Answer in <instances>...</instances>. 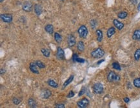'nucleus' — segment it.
Returning <instances> with one entry per match:
<instances>
[{
    "label": "nucleus",
    "mask_w": 140,
    "mask_h": 108,
    "mask_svg": "<svg viewBox=\"0 0 140 108\" xmlns=\"http://www.w3.org/2000/svg\"><path fill=\"white\" fill-rule=\"evenodd\" d=\"M89 104V100L87 98H84V99H82L81 100H80L77 103L78 108H87Z\"/></svg>",
    "instance_id": "nucleus-7"
},
{
    "label": "nucleus",
    "mask_w": 140,
    "mask_h": 108,
    "mask_svg": "<svg viewBox=\"0 0 140 108\" xmlns=\"http://www.w3.org/2000/svg\"><path fill=\"white\" fill-rule=\"evenodd\" d=\"M132 38L136 41H140V29L135 30L133 34Z\"/></svg>",
    "instance_id": "nucleus-13"
},
{
    "label": "nucleus",
    "mask_w": 140,
    "mask_h": 108,
    "mask_svg": "<svg viewBox=\"0 0 140 108\" xmlns=\"http://www.w3.org/2000/svg\"><path fill=\"white\" fill-rule=\"evenodd\" d=\"M72 60L74 62H77L80 63H83L85 62V60L83 58H78V56L77 54H74L73 56H72Z\"/></svg>",
    "instance_id": "nucleus-18"
},
{
    "label": "nucleus",
    "mask_w": 140,
    "mask_h": 108,
    "mask_svg": "<svg viewBox=\"0 0 140 108\" xmlns=\"http://www.w3.org/2000/svg\"><path fill=\"white\" fill-rule=\"evenodd\" d=\"M97 25V22L95 20H94V19H92V21H91V27H92L93 28H94L95 27H96V26Z\"/></svg>",
    "instance_id": "nucleus-32"
},
{
    "label": "nucleus",
    "mask_w": 140,
    "mask_h": 108,
    "mask_svg": "<svg viewBox=\"0 0 140 108\" xmlns=\"http://www.w3.org/2000/svg\"><path fill=\"white\" fill-rule=\"evenodd\" d=\"M57 58L61 60H65L64 51L62 49V48L59 47H58V49H57Z\"/></svg>",
    "instance_id": "nucleus-9"
},
{
    "label": "nucleus",
    "mask_w": 140,
    "mask_h": 108,
    "mask_svg": "<svg viewBox=\"0 0 140 108\" xmlns=\"http://www.w3.org/2000/svg\"><path fill=\"white\" fill-rule=\"evenodd\" d=\"M61 1H64V0H61Z\"/></svg>",
    "instance_id": "nucleus-40"
},
{
    "label": "nucleus",
    "mask_w": 140,
    "mask_h": 108,
    "mask_svg": "<svg viewBox=\"0 0 140 108\" xmlns=\"http://www.w3.org/2000/svg\"><path fill=\"white\" fill-rule=\"evenodd\" d=\"M74 78V75H70V77H69V78L66 80V81H65V83H63V89H65V88L67 85H69V84H70L72 81H73Z\"/></svg>",
    "instance_id": "nucleus-14"
},
{
    "label": "nucleus",
    "mask_w": 140,
    "mask_h": 108,
    "mask_svg": "<svg viewBox=\"0 0 140 108\" xmlns=\"http://www.w3.org/2000/svg\"><path fill=\"white\" fill-rule=\"evenodd\" d=\"M47 83L49 85H50V87H53V88H57V87H58V84L55 81H54L53 80H49Z\"/></svg>",
    "instance_id": "nucleus-23"
},
{
    "label": "nucleus",
    "mask_w": 140,
    "mask_h": 108,
    "mask_svg": "<svg viewBox=\"0 0 140 108\" xmlns=\"http://www.w3.org/2000/svg\"><path fill=\"white\" fill-rule=\"evenodd\" d=\"M55 108H65V105L63 104H58L56 105Z\"/></svg>",
    "instance_id": "nucleus-34"
},
{
    "label": "nucleus",
    "mask_w": 140,
    "mask_h": 108,
    "mask_svg": "<svg viewBox=\"0 0 140 108\" xmlns=\"http://www.w3.org/2000/svg\"><path fill=\"white\" fill-rule=\"evenodd\" d=\"M107 80L110 82H113V81H118L120 80V76L117 74L115 72L111 71L108 74L107 76Z\"/></svg>",
    "instance_id": "nucleus-3"
},
{
    "label": "nucleus",
    "mask_w": 140,
    "mask_h": 108,
    "mask_svg": "<svg viewBox=\"0 0 140 108\" xmlns=\"http://www.w3.org/2000/svg\"><path fill=\"white\" fill-rule=\"evenodd\" d=\"M134 85L136 87H140V78H136L134 80Z\"/></svg>",
    "instance_id": "nucleus-29"
},
{
    "label": "nucleus",
    "mask_w": 140,
    "mask_h": 108,
    "mask_svg": "<svg viewBox=\"0 0 140 108\" xmlns=\"http://www.w3.org/2000/svg\"><path fill=\"white\" fill-rule=\"evenodd\" d=\"M41 53H43L44 56L49 57L50 55V52L49 50L47 49H44V48L43 49H41Z\"/></svg>",
    "instance_id": "nucleus-24"
},
{
    "label": "nucleus",
    "mask_w": 140,
    "mask_h": 108,
    "mask_svg": "<svg viewBox=\"0 0 140 108\" xmlns=\"http://www.w3.org/2000/svg\"><path fill=\"white\" fill-rule=\"evenodd\" d=\"M112 67H113L114 69H116V70L120 71L121 70V67H120V65L117 62H114L112 63Z\"/></svg>",
    "instance_id": "nucleus-28"
},
{
    "label": "nucleus",
    "mask_w": 140,
    "mask_h": 108,
    "mask_svg": "<svg viewBox=\"0 0 140 108\" xmlns=\"http://www.w3.org/2000/svg\"><path fill=\"white\" fill-rule=\"evenodd\" d=\"M104 61H105L104 60H100V61H99L98 62V65H99V64H100L101 63V62H104Z\"/></svg>",
    "instance_id": "nucleus-37"
},
{
    "label": "nucleus",
    "mask_w": 140,
    "mask_h": 108,
    "mask_svg": "<svg viewBox=\"0 0 140 108\" xmlns=\"http://www.w3.org/2000/svg\"><path fill=\"white\" fill-rule=\"evenodd\" d=\"M96 33L97 35V40L98 41V42H101L103 40V32L101 30H97L96 31Z\"/></svg>",
    "instance_id": "nucleus-19"
},
{
    "label": "nucleus",
    "mask_w": 140,
    "mask_h": 108,
    "mask_svg": "<svg viewBox=\"0 0 140 108\" xmlns=\"http://www.w3.org/2000/svg\"><path fill=\"white\" fill-rule=\"evenodd\" d=\"M127 15H128V14H127V12H119L118 14H117V16L120 19H125V18L127 17Z\"/></svg>",
    "instance_id": "nucleus-25"
},
{
    "label": "nucleus",
    "mask_w": 140,
    "mask_h": 108,
    "mask_svg": "<svg viewBox=\"0 0 140 108\" xmlns=\"http://www.w3.org/2000/svg\"><path fill=\"white\" fill-rule=\"evenodd\" d=\"M93 90L96 94H101L103 92V86L101 83H95L93 86Z\"/></svg>",
    "instance_id": "nucleus-5"
},
{
    "label": "nucleus",
    "mask_w": 140,
    "mask_h": 108,
    "mask_svg": "<svg viewBox=\"0 0 140 108\" xmlns=\"http://www.w3.org/2000/svg\"><path fill=\"white\" fill-rule=\"evenodd\" d=\"M113 24L115 28H117L118 30H121L124 27V24L121 21H118L117 19H114Z\"/></svg>",
    "instance_id": "nucleus-12"
},
{
    "label": "nucleus",
    "mask_w": 140,
    "mask_h": 108,
    "mask_svg": "<svg viewBox=\"0 0 140 108\" xmlns=\"http://www.w3.org/2000/svg\"><path fill=\"white\" fill-rule=\"evenodd\" d=\"M115 28L112 27L108 29L107 32V35L108 36V38H110V37H112V36H113L114 34H115Z\"/></svg>",
    "instance_id": "nucleus-16"
},
{
    "label": "nucleus",
    "mask_w": 140,
    "mask_h": 108,
    "mask_svg": "<svg viewBox=\"0 0 140 108\" xmlns=\"http://www.w3.org/2000/svg\"><path fill=\"white\" fill-rule=\"evenodd\" d=\"M1 19L5 23H10L12 21L13 16L10 14H3L0 16Z\"/></svg>",
    "instance_id": "nucleus-4"
},
{
    "label": "nucleus",
    "mask_w": 140,
    "mask_h": 108,
    "mask_svg": "<svg viewBox=\"0 0 140 108\" xmlns=\"http://www.w3.org/2000/svg\"><path fill=\"white\" fill-rule=\"evenodd\" d=\"M134 58L136 60L138 61L140 58V49H138L134 53Z\"/></svg>",
    "instance_id": "nucleus-27"
},
{
    "label": "nucleus",
    "mask_w": 140,
    "mask_h": 108,
    "mask_svg": "<svg viewBox=\"0 0 140 108\" xmlns=\"http://www.w3.org/2000/svg\"><path fill=\"white\" fill-rule=\"evenodd\" d=\"M45 30L49 34H53L54 32V27L52 25L49 24V25H46L45 27Z\"/></svg>",
    "instance_id": "nucleus-17"
},
{
    "label": "nucleus",
    "mask_w": 140,
    "mask_h": 108,
    "mask_svg": "<svg viewBox=\"0 0 140 108\" xmlns=\"http://www.w3.org/2000/svg\"><path fill=\"white\" fill-rule=\"evenodd\" d=\"M74 96V93L73 92V91H70L69 92L68 95H67V98H72Z\"/></svg>",
    "instance_id": "nucleus-33"
},
{
    "label": "nucleus",
    "mask_w": 140,
    "mask_h": 108,
    "mask_svg": "<svg viewBox=\"0 0 140 108\" xmlns=\"http://www.w3.org/2000/svg\"><path fill=\"white\" fill-rule=\"evenodd\" d=\"M78 34L80 38H86L87 35H88V29L85 25H82L80 26V28H78Z\"/></svg>",
    "instance_id": "nucleus-2"
},
{
    "label": "nucleus",
    "mask_w": 140,
    "mask_h": 108,
    "mask_svg": "<svg viewBox=\"0 0 140 108\" xmlns=\"http://www.w3.org/2000/svg\"><path fill=\"white\" fill-rule=\"evenodd\" d=\"M4 0H0V2H1V3H2V2Z\"/></svg>",
    "instance_id": "nucleus-39"
},
{
    "label": "nucleus",
    "mask_w": 140,
    "mask_h": 108,
    "mask_svg": "<svg viewBox=\"0 0 140 108\" xmlns=\"http://www.w3.org/2000/svg\"><path fill=\"white\" fill-rule=\"evenodd\" d=\"M20 102H21V100L19 99H17V98H14L13 99V103L14 104L18 105L20 104Z\"/></svg>",
    "instance_id": "nucleus-31"
},
{
    "label": "nucleus",
    "mask_w": 140,
    "mask_h": 108,
    "mask_svg": "<svg viewBox=\"0 0 140 108\" xmlns=\"http://www.w3.org/2000/svg\"><path fill=\"white\" fill-rule=\"evenodd\" d=\"M34 9L35 13L36 14V15L40 16L41 14L42 11H43V9H42V7L40 5H39V4H36V5H34Z\"/></svg>",
    "instance_id": "nucleus-11"
},
{
    "label": "nucleus",
    "mask_w": 140,
    "mask_h": 108,
    "mask_svg": "<svg viewBox=\"0 0 140 108\" xmlns=\"http://www.w3.org/2000/svg\"><path fill=\"white\" fill-rule=\"evenodd\" d=\"M67 43H68V45L69 47H74L76 44V38L72 34L68 35V37H67Z\"/></svg>",
    "instance_id": "nucleus-6"
},
{
    "label": "nucleus",
    "mask_w": 140,
    "mask_h": 108,
    "mask_svg": "<svg viewBox=\"0 0 140 108\" xmlns=\"http://www.w3.org/2000/svg\"><path fill=\"white\" fill-rule=\"evenodd\" d=\"M124 101H125V103H129V101H130V99H129V98L126 97V98H125V99H124Z\"/></svg>",
    "instance_id": "nucleus-35"
},
{
    "label": "nucleus",
    "mask_w": 140,
    "mask_h": 108,
    "mask_svg": "<svg viewBox=\"0 0 140 108\" xmlns=\"http://www.w3.org/2000/svg\"><path fill=\"white\" fill-rule=\"evenodd\" d=\"M38 67L37 66V65L36 64L35 62H32L30 63V65H29V68H30V70L31 71V72H32L34 74H39L40 72L38 69Z\"/></svg>",
    "instance_id": "nucleus-10"
},
{
    "label": "nucleus",
    "mask_w": 140,
    "mask_h": 108,
    "mask_svg": "<svg viewBox=\"0 0 140 108\" xmlns=\"http://www.w3.org/2000/svg\"><path fill=\"white\" fill-rule=\"evenodd\" d=\"M77 48L79 51L83 52L85 49V45H84V43L82 41H80V42L78 43V45H77Z\"/></svg>",
    "instance_id": "nucleus-22"
},
{
    "label": "nucleus",
    "mask_w": 140,
    "mask_h": 108,
    "mask_svg": "<svg viewBox=\"0 0 140 108\" xmlns=\"http://www.w3.org/2000/svg\"><path fill=\"white\" fill-rule=\"evenodd\" d=\"M23 9L25 12H30L32 9V4L30 1H25L23 4Z\"/></svg>",
    "instance_id": "nucleus-8"
},
{
    "label": "nucleus",
    "mask_w": 140,
    "mask_h": 108,
    "mask_svg": "<svg viewBox=\"0 0 140 108\" xmlns=\"http://www.w3.org/2000/svg\"><path fill=\"white\" fill-rule=\"evenodd\" d=\"M5 72V69H1V74H4Z\"/></svg>",
    "instance_id": "nucleus-36"
},
{
    "label": "nucleus",
    "mask_w": 140,
    "mask_h": 108,
    "mask_svg": "<svg viewBox=\"0 0 140 108\" xmlns=\"http://www.w3.org/2000/svg\"><path fill=\"white\" fill-rule=\"evenodd\" d=\"M138 10L139 11H140V3L138 4Z\"/></svg>",
    "instance_id": "nucleus-38"
},
{
    "label": "nucleus",
    "mask_w": 140,
    "mask_h": 108,
    "mask_svg": "<svg viewBox=\"0 0 140 108\" xmlns=\"http://www.w3.org/2000/svg\"><path fill=\"white\" fill-rule=\"evenodd\" d=\"M54 40L58 44H60L61 42H62V37H61L60 34H59L58 32H55V34H54Z\"/></svg>",
    "instance_id": "nucleus-21"
},
{
    "label": "nucleus",
    "mask_w": 140,
    "mask_h": 108,
    "mask_svg": "<svg viewBox=\"0 0 140 108\" xmlns=\"http://www.w3.org/2000/svg\"><path fill=\"white\" fill-rule=\"evenodd\" d=\"M35 63H36V64L37 65V66H38L40 69H43L45 67V63H43L42 62H41V61H36Z\"/></svg>",
    "instance_id": "nucleus-26"
},
{
    "label": "nucleus",
    "mask_w": 140,
    "mask_h": 108,
    "mask_svg": "<svg viewBox=\"0 0 140 108\" xmlns=\"http://www.w3.org/2000/svg\"><path fill=\"white\" fill-rule=\"evenodd\" d=\"M105 54V51L101 48H97L91 53V56L94 58H100Z\"/></svg>",
    "instance_id": "nucleus-1"
},
{
    "label": "nucleus",
    "mask_w": 140,
    "mask_h": 108,
    "mask_svg": "<svg viewBox=\"0 0 140 108\" xmlns=\"http://www.w3.org/2000/svg\"><path fill=\"white\" fill-rule=\"evenodd\" d=\"M85 91H86V88H85V87H83L81 89V90H80V93H79V94H78V97H81V96H82L83 95H84L85 93Z\"/></svg>",
    "instance_id": "nucleus-30"
},
{
    "label": "nucleus",
    "mask_w": 140,
    "mask_h": 108,
    "mask_svg": "<svg viewBox=\"0 0 140 108\" xmlns=\"http://www.w3.org/2000/svg\"><path fill=\"white\" fill-rule=\"evenodd\" d=\"M52 95L51 92L49 90V89H45V90H44L43 93H42V97L43 98V99H49L50 96Z\"/></svg>",
    "instance_id": "nucleus-15"
},
{
    "label": "nucleus",
    "mask_w": 140,
    "mask_h": 108,
    "mask_svg": "<svg viewBox=\"0 0 140 108\" xmlns=\"http://www.w3.org/2000/svg\"><path fill=\"white\" fill-rule=\"evenodd\" d=\"M28 104L29 107L31 108H34L37 107V104H36V101L34 100V99H29L28 100Z\"/></svg>",
    "instance_id": "nucleus-20"
}]
</instances>
